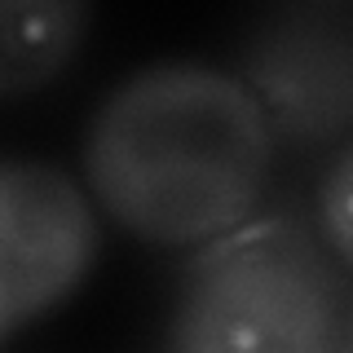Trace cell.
Listing matches in <instances>:
<instances>
[{
  "label": "cell",
  "instance_id": "7a4b0ae2",
  "mask_svg": "<svg viewBox=\"0 0 353 353\" xmlns=\"http://www.w3.org/2000/svg\"><path fill=\"white\" fill-rule=\"evenodd\" d=\"M345 296L336 256L305 221H243L190 261L168 353H336Z\"/></svg>",
  "mask_w": 353,
  "mask_h": 353
},
{
  "label": "cell",
  "instance_id": "6da1fadb",
  "mask_svg": "<svg viewBox=\"0 0 353 353\" xmlns=\"http://www.w3.org/2000/svg\"><path fill=\"white\" fill-rule=\"evenodd\" d=\"M274 132L234 71L168 58L124 75L84 137L97 208L159 248L212 243L252 221L274 168Z\"/></svg>",
  "mask_w": 353,
  "mask_h": 353
},
{
  "label": "cell",
  "instance_id": "277c9868",
  "mask_svg": "<svg viewBox=\"0 0 353 353\" xmlns=\"http://www.w3.org/2000/svg\"><path fill=\"white\" fill-rule=\"evenodd\" d=\"M97 256V212L62 168L0 163V336L49 314Z\"/></svg>",
  "mask_w": 353,
  "mask_h": 353
},
{
  "label": "cell",
  "instance_id": "ba28073f",
  "mask_svg": "<svg viewBox=\"0 0 353 353\" xmlns=\"http://www.w3.org/2000/svg\"><path fill=\"white\" fill-rule=\"evenodd\" d=\"M0 340H5V336H0Z\"/></svg>",
  "mask_w": 353,
  "mask_h": 353
},
{
  "label": "cell",
  "instance_id": "3957f363",
  "mask_svg": "<svg viewBox=\"0 0 353 353\" xmlns=\"http://www.w3.org/2000/svg\"><path fill=\"white\" fill-rule=\"evenodd\" d=\"M239 80L270 119L274 141L331 146L353 137V5L296 0L252 22Z\"/></svg>",
  "mask_w": 353,
  "mask_h": 353
},
{
  "label": "cell",
  "instance_id": "5b68a950",
  "mask_svg": "<svg viewBox=\"0 0 353 353\" xmlns=\"http://www.w3.org/2000/svg\"><path fill=\"white\" fill-rule=\"evenodd\" d=\"M84 0H0V97L49 84L88 27Z\"/></svg>",
  "mask_w": 353,
  "mask_h": 353
},
{
  "label": "cell",
  "instance_id": "8992f818",
  "mask_svg": "<svg viewBox=\"0 0 353 353\" xmlns=\"http://www.w3.org/2000/svg\"><path fill=\"white\" fill-rule=\"evenodd\" d=\"M318 221H323V243L331 248V256L353 265V141H345V150L327 168Z\"/></svg>",
  "mask_w": 353,
  "mask_h": 353
},
{
  "label": "cell",
  "instance_id": "52a82bcc",
  "mask_svg": "<svg viewBox=\"0 0 353 353\" xmlns=\"http://www.w3.org/2000/svg\"><path fill=\"white\" fill-rule=\"evenodd\" d=\"M336 353H353V292L345 296V318H340V349Z\"/></svg>",
  "mask_w": 353,
  "mask_h": 353
}]
</instances>
